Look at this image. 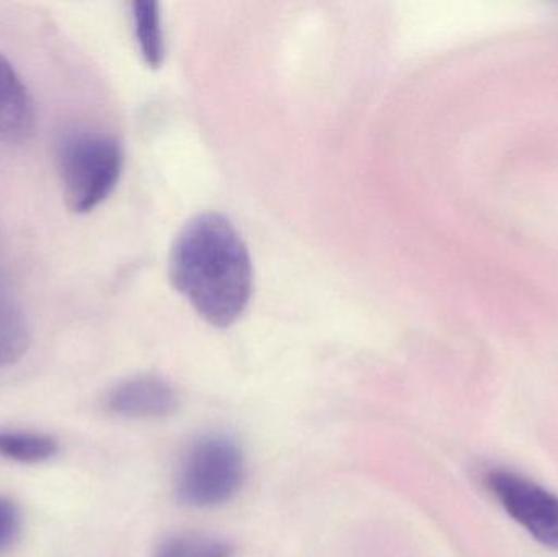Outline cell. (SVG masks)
<instances>
[{
    "instance_id": "6",
    "label": "cell",
    "mask_w": 558,
    "mask_h": 557,
    "mask_svg": "<svg viewBox=\"0 0 558 557\" xmlns=\"http://www.w3.org/2000/svg\"><path fill=\"white\" fill-rule=\"evenodd\" d=\"M32 94L9 59L0 55V141L22 143L35 130Z\"/></svg>"
},
{
    "instance_id": "10",
    "label": "cell",
    "mask_w": 558,
    "mask_h": 557,
    "mask_svg": "<svg viewBox=\"0 0 558 557\" xmlns=\"http://www.w3.org/2000/svg\"><path fill=\"white\" fill-rule=\"evenodd\" d=\"M156 557H231V549L211 536L192 533L167 540Z\"/></svg>"
},
{
    "instance_id": "8",
    "label": "cell",
    "mask_w": 558,
    "mask_h": 557,
    "mask_svg": "<svg viewBox=\"0 0 558 557\" xmlns=\"http://www.w3.org/2000/svg\"><path fill=\"white\" fill-rule=\"evenodd\" d=\"M134 36L141 56L149 68H160L166 58V36L157 2H134L131 5Z\"/></svg>"
},
{
    "instance_id": "9",
    "label": "cell",
    "mask_w": 558,
    "mask_h": 557,
    "mask_svg": "<svg viewBox=\"0 0 558 557\" xmlns=\"http://www.w3.org/2000/svg\"><path fill=\"white\" fill-rule=\"evenodd\" d=\"M29 342L32 334L22 311L9 294H0V370L20 362Z\"/></svg>"
},
{
    "instance_id": "4",
    "label": "cell",
    "mask_w": 558,
    "mask_h": 557,
    "mask_svg": "<svg viewBox=\"0 0 558 557\" xmlns=\"http://www.w3.org/2000/svg\"><path fill=\"white\" fill-rule=\"evenodd\" d=\"M492 496L541 545L558 553V497L537 483L507 470L485 476Z\"/></svg>"
},
{
    "instance_id": "11",
    "label": "cell",
    "mask_w": 558,
    "mask_h": 557,
    "mask_svg": "<svg viewBox=\"0 0 558 557\" xmlns=\"http://www.w3.org/2000/svg\"><path fill=\"white\" fill-rule=\"evenodd\" d=\"M23 519L19 506L0 494V555L9 552L22 535Z\"/></svg>"
},
{
    "instance_id": "7",
    "label": "cell",
    "mask_w": 558,
    "mask_h": 557,
    "mask_svg": "<svg viewBox=\"0 0 558 557\" xmlns=\"http://www.w3.org/2000/svg\"><path fill=\"white\" fill-rule=\"evenodd\" d=\"M58 438L45 432L0 428V458L19 464H43L58 457Z\"/></svg>"
},
{
    "instance_id": "1",
    "label": "cell",
    "mask_w": 558,
    "mask_h": 557,
    "mask_svg": "<svg viewBox=\"0 0 558 557\" xmlns=\"http://www.w3.org/2000/svg\"><path fill=\"white\" fill-rule=\"evenodd\" d=\"M170 280L196 313L215 327L232 326L254 293V267L244 239L225 216L190 219L173 241Z\"/></svg>"
},
{
    "instance_id": "3",
    "label": "cell",
    "mask_w": 558,
    "mask_h": 557,
    "mask_svg": "<svg viewBox=\"0 0 558 557\" xmlns=\"http://www.w3.org/2000/svg\"><path fill=\"white\" fill-rule=\"evenodd\" d=\"M244 451L234 438L211 434L186 451L175 481L179 502L193 509H213L238 496L245 481Z\"/></svg>"
},
{
    "instance_id": "2",
    "label": "cell",
    "mask_w": 558,
    "mask_h": 557,
    "mask_svg": "<svg viewBox=\"0 0 558 557\" xmlns=\"http://www.w3.org/2000/svg\"><path fill=\"white\" fill-rule=\"evenodd\" d=\"M123 167V146L110 133H65L58 147V170L68 208L87 215L104 205L120 183Z\"/></svg>"
},
{
    "instance_id": "12",
    "label": "cell",
    "mask_w": 558,
    "mask_h": 557,
    "mask_svg": "<svg viewBox=\"0 0 558 557\" xmlns=\"http://www.w3.org/2000/svg\"><path fill=\"white\" fill-rule=\"evenodd\" d=\"M0 294H9V291H7L5 277H3L2 268H0Z\"/></svg>"
},
{
    "instance_id": "5",
    "label": "cell",
    "mask_w": 558,
    "mask_h": 557,
    "mask_svg": "<svg viewBox=\"0 0 558 557\" xmlns=\"http://www.w3.org/2000/svg\"><path fill=\"white\" fill-rule=\"evenodd\" d=\"M105 409L130 421H157L179 409V395L166 379L156 375H134L108 389Z\"/></svg>"
}]
</instances>
